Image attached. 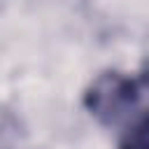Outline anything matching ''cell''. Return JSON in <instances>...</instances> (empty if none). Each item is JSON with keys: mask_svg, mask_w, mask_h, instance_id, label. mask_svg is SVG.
Wrapping results in <instances>:
<instances>
[{"mask_svg": "<svg viewBox=\"0 0 149 149\" xmlns=\"http://www.w3.org/2000/svg\"><path fill=\"white\" fill-rule=\"evenodd\" d=\"M86 109L102 123L114 126L128 116H137L149 109V74L137 79L121 72H102L84 93Z\"/></svg>", "mask_w": 149, "mask_h": 149, "instance_id": "obj_1", "label": "cell"}, {"mask_svg": "<svg viewBox=\"0 0 149 149\" xmlns=\"http://www.w3.org/2000/svg\"><path fill=\"white\" fill-rule=\"evenodd\" d=\"M119 149H149V109L137 114L123 130Z\"/></svg>", "mask_w": 149, "mask_h": 149, "instance_id": "obj_2", "label": "cell"}]
</instances>
